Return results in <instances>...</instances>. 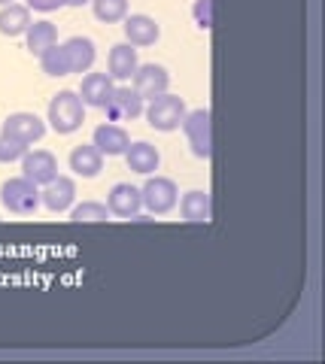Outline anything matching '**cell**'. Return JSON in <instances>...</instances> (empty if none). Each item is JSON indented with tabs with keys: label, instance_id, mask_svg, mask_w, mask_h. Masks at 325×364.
<instances>
[{
	"label": "cell",
	"instance_id": "obj_1",
	"mask_svg": "<svg viewBox=\"0 0 325 364\" xmlns=\"http://www.w3.org/2000/svg\"><path fill=\"white\" fill-rule=\"evenodd\" d=\"M85 122V104L76 91H58L49 104V124L55 134H73L80 131Z\"/></svg>",
	"mask_w": 325,
	"mask_h": 364
},
{
	"label": "cell",
	"instance_id": "obj_2",
	"mask_svg": "<svg viewBox=\"0 0 325 364\" xmlns=\"http://www.w3.org/2000/svg\"><path fill=\"white\" fill-rule=\"evenodd\" d=\"M186 100L183 97H176V95H159V97H152L149 100V107H143V116H146V122L152 124L155 131H176L179 124H183L186 119Z\"/></svg>",
	"mask_w": 325,
	"mask_h": 364
},
{
	"label": "cell",
	"instance_id": "obj_3",
	"mask_svg": "<svg viewBox=\"0 0 325 364\" xmlns=\"http://www.w3.org/2000/svg\"><path fill=\"white\" fill-rule=\"evenodd\" d=\"M0 200L4 207L16 215H31L40 207V186H33L31 179L18 176V179H6L0 186Z\"/></svg>",
	"mask_w": 325,
	"mask_h": 364
},
{
	"label": "cell",
	"instance_id": "obj_4",
	"mask_svg": "<svg viewBox=\"0 0 325 364\" xmlns=\"http://www.w3.org/2000/svg\"><path fill=\"white\" fill-rule=\"evenodd\" d=\"M179 128L186 131L188 136V146H192V152L198 158H210L213 155V116H210V109H192V112H186V119Z\"/></svg>",
	"mask_w": 325,
	"mask_h": 364
},
{
	"label": "cell",
	"instance_id": "obj_5",
	"mask_svg": "<svg viewBox=\"0 0 325 364\" xmlns=\"http://www.w3.org/2000/svg\"><path fill=\"white\" fill-rule=\"evenodd\" d=\"M140 198H143V207H146L152 215H164L176 207L179 188H176V182L167 179V176H149L146 186L140 188Z\"/></svg>",
	"mask_w": 325,
	"mask_h": 364
},
{
	"label": "cell",
	"instance_id": "obj_6",
	"mask_svg": "<svg viewBox=\"0 0 325 364\" xmlns=\"http://www.w3.org/2000/svg\"><path fill=\"white\" fill-rule=\"evenodd\" d=\"M143 107H146V100L134 91V85H116L113 95H110V100L104 104L110 122H134V119H140Z\"/></svg>",
	"mask_w": 325,
	"mask_h": 364
},
{
	"label": "cell",
	"instance_id": "obj_7",
	"mask_svg": "<svg viewBox=\"0 0 325 364\" xmlns=\"http://www.w3.org/2000/svg\"><path fill=\"white\" fill-rule=\"evenodd\" d=\"M21 176L31 179L33 186H46L58 176V158L46 149H33L21 155Z\"/></svg>",
	"mask_w": 325,
	"mask_h": 364
},
{
	"label": "cell",
	"instance_id": "obj_8",
	"mask_svg": "<svg viewBox=\"0 0 325 364\" xmlns=\"http://www.w3.org/2000/svg\"><path fill=\"white\" fill-rule=\"evenodd\" d=\"M4 134L13 136V140L25 143V146H33L43 140V134H46V122L40 116H33V112H13L6 122H4Z\"/></svg>",
	"mask_w": 325,
	"mask_h": 364
},
{
	"label": "cell",
	"instance_id": "obj_9",
	"mask_svg": "<svg viewBox=\"0 0 325 364\" xmlns=\"http://www.w3.org/2000/svg\"><path fill=\"white\" fill-rule=\"evenodd\" d=\"M131 79H134V91H137L143 100L164 95L167 85H171V73H167L161 64H140Z\"/></svg>",
	"mask_w": 325,
	"mask_h": 364
},
{
	"label": "cell",
	"instance_id": "obj_10",
	"mask_svg": "<svg viewBox=\"0 0 325 364\" xmlns=\"http://www.w3.org/2000/svg\"><path fill=\"white\" fill-rule=\"evenodd\" d=\"M76 200V182L70 176H55L52 182H46L40 191V203L49 213H64L70 210Z\"/></svg>",
	"mask_w": 325,
	"mask_h": 364
},
{
	"label": "cell",
	"instance_id": "obj_11",
	"mask_svg": "<svg viewBox=\"0 0 325 364\" xmlns=\"http://www.w3.org/2000/svg\"><path fill=\"white\" fill-rule=\"evenodd\" d=\"M143 207V198H140V188L131 186V182H116L107 195V210L110 215H119V219H131L137 215Z\"/></svg>",
	"mask_w": 325,
	"mask_h": 364
},
{
	"label": "cell",
	"instance_id": "obj_12",
	"mask_svg": "<svg viewBox=\"0 0 325 364\" xmlns=\"http://www.w3.org/2000/svg\"><path fill=\"white\" fill-rule=\"evenodd\" d=\"M92 143H95V149H97L100 155L116 158V155H125V149L131 146V136H128V131L122 128V124L104 122V124H97V128H95Z\"/></svg>",
	"mask_w": 325,
	"mask_h": 364
},
{
	"label": "cell",
	"instance_id": "obj_13",
	"mask_svg": "<svg viewBox=\"0 0 325 364\" xmlns=\"http://www.w3.org/2000/svg\"><path fill=\"white\" fill-rule=\"evenodd\" d=\"M125 21V40L134 46V49H146V46H152L155 40L161 37V28L159 21H155L152 16H143V13H134V16H125L122 18Z\"/></svg>",
	"mask_w": 325,
	"mask_h": 364
},
{
	"label": "cell",
	"instance_id": "obj_14",
	"mask_svg": "<svg viewBox=\"0 0 325 364\" xmlns=\"http://www.w3.org/2000/svg\"><path fill=\"white\" fill-rule=\"evenodd\" d=\"M107 67H110V79H113V82H125V79H131L134 70L140 67L137 49H134L131 43H116L113 49H110Z\"/></svg>",
	"mask_w": 325,
	"mask_h": 364
},
{
	"label": "cell",
	"instance_id": "obj_15",
	"mask_svg": "<svg viewBox=\"0 0 325 364\" xmlns=\"http://www.w3.org/2000/svg\"><path fill=\"white\" fill-rule=\"evenodd\" d=\"M113 88H116V82L110 79V73H88L76 95H80V100L85 107H100L104 109L110 95H113Z\"/></svg>",
	"mask_w": 325,
	"mask_h": 364
},
{
	"label": "cell",
	"instance_id": "obj_16",
	"mask_svg": "<svg viewBox=\"0 0 325 364\" xmlns=\"http://www.w3.org/2000/svg\"><path fill=\"white\" fill-rule=\"evenodd\" d=\"M125 161H128V170H134V173L152 176L155 170H159V164H161V155H159V149H155L152 143L140 140V143H131L125 149Z\"/></svg>",
	"mask_w": 325,
	"mask_h": 364
},
{
	"label": "cell",
	"instance_id": "obj_17",
	"mask_svg": "<svg viewBox=\"0 0 325 364\" xmlns=\"http://www.w3.org/2000/svg\"><path fill=\"white\" fill-rule=\"evenodd\" d=\"M70 170L76 176H82V179H95L100 170H104V155H100L95 149V143H82V146H76V149L70 152Z\"/></svg>",
	"mask_w": 325,
	"mask_h": 364
},
{
	"label": "cell",
	"instance_id": "obj_18",
	"mask_svg": "<svg viewBox=\"0 0 325 364\" xmlns=\"http://www.w3.org/2000/svg\"><path fill=\"white\" fill-rule=\"evenodd\" d=\"M61 46L67 52V61H70V73H88V70H92V64L97 58L92 40H88V37H70Z\"/></svg>",
	"mask_w": 325,
	"mask_h": 364
},
{
	"label": "cell",
	"instance_id": "obj_19",
	"mask_svg": "<svg viewBox=\"0 0 325 364\" xmlns=\"http://www.w3.org/2000/svg\"><path fill=\"white\" fill-rule=\"evenodd\" d=\"M31 28V9L21 4L0 6V33L4 37H21Z\"/></svg>",
	"mask_w": 325,
	"mask_h": 364
},
{
	"label": "cell",
	"instance_id": "obj_20",
	"mask_svg": "<svg viewBox=\"0 0 325 364\" xmlns=\"http://www.w3.org/2000/svg\"><path fill=\"white\" fill-rule=\"evenodd\" d=\"M179 203V213H183V219L186 222H192V225H201V222H207L210 219V195L207 191H186L183 200H176Z\"/></svg>",
	"mask_w": 325,
	"mask_h": 364
},
{
	"label": "cell",
	"instance_id": "obj_21",
	"mask_svg": "<svg viewBox=\"0 0 325 364\" xmlns=\"http://www.w3.org/2000/svg\"><path fill=\"white\" fill-rule=\"evenodd\" d=\"M25 37H28V49L33 55H43L49 49V46L58 43V28L52 25V21H31V28L25 31Z\"/></svg>",
	"mask_w": 325,
	"mask_h": 364
},
{
	"label": "cell",
	"instance_id": "obj_22",
	"mask_svg": "<svg viewBox=\"0 0 325 364\" xmlns=\"http://www.w3.org/2000/svg\"><path fill=\"white\" fill-rule=\"evenodd\" d=\"M40 67L46 76H67L70 73V61H67L64 46H58V43L49 46V49L40 55Z\"/></svg>",
	"mask_w": 325,
	"mask_h": 364
},
{
	"label": "cell",
	"instance_id": "obj_23",
	"mask_svg": "<svg viewBox=\"0 0 325 364\" xmlns=\"http://www.w3.org/2000/svg\"><path fill=\"white\" fill-rule=\"evenodd\" d=\"M92 9H95L97 21L116 25V21H122L128 16V0H92Z\"/></svg>",
	"mask_w": 325,
	"mask_h": 364
},
{
	"label": "cell",
	"instance_id": "obj_24",
	"mask_svg": "<svg viewBox=\"0 0 325 364\" xmlns=\"http://www.w3.org/2000/svg\"><path fill=\"white\" fill-rule=\"evenodd\" d=\"M70 219L80 222V225H82V222H107V219H110V210H107V203L85 200V203H80V207H73Z\"/></svg>",
	"mask_w": 325,
	"mask_h": 364
},
{
	"label": "cell",
	"instance_id": "obj_25",
	"mask_svg": "<svg viewBox=\"0 0 325 364\" xmlns=\"http://www.w3.org/2000/svg\"><path fill=\"white\" fill-rule=\"evenodd\" d=\"M28 152L25 143L13 140V136L0 134V164H13V161H21V155Z\"/></svg>",
	"mask_w": 325,
	"mask_h": 364
},
{
	"label": "cell",
	"instance_id": "obj_26",
	"mask_svg": "<svg viewBox=\"0 0 325 364\" xmlns=\"http://www.w3.org/2000/svg\"><path fill=\"white\" fill-rule=\"evenodd\" d=\"M192 16H195V21H198V28L210 31V28H213V0H195Z\"/></svg>",
	"mask_w": 325,
	"mask_h": 364
},
{
	"label": "cell",
	"instance_id": "obj_27",
	"mask_svg": "<svg viewBox=\"0 0 325 364\" xmlns=\"http://www.w3.org/2000/svg\"><path fill=\"white\" fill-rule=\"evenodd\" d=\"M58 6H64V0H28V9H37V13H52Z\"/></svg>",
	"mask_w": 325,
	"mask_h": 364
},
{
	"label": "cell",
	"instance_id": "obj_28",
	"mask_svg": "<svg viewBox=\"0 0 325 364\" xmlns=\"http://www.w3.org/2000/svg\"><path fill=\"white\" fill-rule=\"evenodd\" d=\"M85 4H92V0H64V6H85Z\"/></svg>",
	"mask_w": 325,
	"mask_h": 364
},
{
	"label": "cell",
	"instance_id": "obj_29",
	"mask_svg": "<svg viewBox=\"0 0 325 364\" xmlns=\"http://www.w3.org/2000/svg\"><path fill=\"white\" fill-rule=\"evenodd\" d=\"M6 4H13V0H0V6H6Z\"/></svg>",
	"mask_w": 325,
	"mask_h": 364
}]
</instances>
